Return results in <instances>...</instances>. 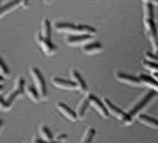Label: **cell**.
<instances>
[{
    "mask_svg": "<svg viewBox=\"0 0 158 143\" xmlns=\"http://www.w3.org/2000/svg\"><path fill=\"white\" fill-rule=\"evenodd\" d=\"M144 29H146V35L152 43L153 53L158 54V25L155 24V11L152 3L144 2Z\"/></svg>",
    "mask_w": 158,
    "mask_h": 143,
    "instance_id": "6da1fadb",
    "label": "cell"
},
{
    "mask_svg": "<svg viewBox=\"0 0 158 143\" xmlns=\"http://www.w3.org/2000/svg\"><path fill=\"white\" fill-rule=\"evenodd\" d=\"M104 103H106V107H108V110H109V113L111 114H114L115 118L120 121L122 124H125V126H130L131 123L135 121V118L133 116H130V113L128 111H123L122 108H118L115 103L111 100V99H104Z\"/></svg>",
    "mask_w": 158,
    "mask_h": 143,
    "instance_id": "7a4b0ae2",
    "label": "cell"
},
{
    "mask_svg": "<svg viewBox=\"0 0 158 143\" xmlns=\"http://www.w3.org/2000/svg\"><path fill=\"white\" fill-rule=\"evenodd\" d=\"M155 92H156V91H153V89H152V91H149V92L144 94L138 102H135V103H133V107H131V108L128 110L130 116H133V118L139 116V114H141V111H142L144 108H146L152 100H155V97H156V94H155Z\"/></svg>",
    "mask_w": 158,
    "mask_h": 143,
    "instance_id": "3957f363",
    "label": "cell"
},
{
    "mask_svg": "<svg viewBox=\"0 0 158 143\" xmlns=\"http://www.w3.org/2000/svg\"><path fill=\"white\" fill-rule=\"evenodd\" d=\"M30 76H32V81L33 84L36 86V89L40 91V94H41V97L46 100L48 99V86H46V81H44V75L40 72L38 67H30Z\"/></svg>",
    "mask_w": 158,
    "mask_h": 143,
    "instance_id": "277c9868",
    "label": "cell"
},
{
    "mask_svg": "<svg viewBox=\"0 0 158 143\" xmlns=\"http://www.w3.org/2000/svg\"><path fill=\"white\" fill-rule=\"evenodd\" d=\"M25 87H27V84H25V80L22 76H18L16 80H15V86H13V89L10 91V94L6 97L8 103L13 107V103H15V100L18 97H21L22 94H25Z\"/></svg>",
    "mask_w": 158,
    "mask_h": 143,
    "instance_id": "5b68a950",
    "label": "cell"
},
{
    "mask_svg": "<svg viewBox=\"0 0 158 143\" xmlns=\"http://www.w3.org/2000/svg\"><path fill=\"white\" fill-rule=\"evenodd\" d=\"M89 100H90V107L95 108V111L100 113V116H103V118H108L109 114V110L106 107V103H104V100H101L100 97H97L95 94H87Z\"/></svg>",
    "mask_w": 158,
    "mask_h": 143,
    "instance_id": "8992f818",
    "label": "cell"
},
{
    "mask_svg": "<svg viewBox=\"0 0 158 143\" xmlns=\"http://www.w3.org/2000/svg\"><path fill=\"white\" fill-rule=\"evenodd\" d=\"M35 40H36V43L40 45V48H41V51H43L46 56H52L57 51V46L51 42V38H44L41 34H38L35 37Z\"/></svg>",
    "mask_w": 158,
    "mask_h": 143,
    "instance_id": "52a82bcc",
    "label": "cell"
},
{
    "mask_svg": "<svg viewBox=\"0 0 158 143\" xmlns=\"http://www.w3.org/2000/svg\"><path fill=\"white\" fill-rule=\"evenodd\" d=\"M114 76H115V80L120 81V83H125V84H130V86H142V81H141L139 76L130 75V73H125V72H115Z\"/></svg>",
    "mask_w": 158,
    "mask_h": 143,
    "instance_id": "ba28073f",
    "label": "cell"
},
{
    "mask_svg": "<svg viewBox=\"0 0 158 143\" xmlns=\"http://www.w3.org/2000/svg\"><path fill=\"white\" fill-rule=\"evenodd\" d=\"M92 37L94 35H87V34H68L65 42H67L70 46H79L82 43L92 42Z\"/></svg>",
    "mask_w": 158,
    "mask_h": 143,
    "instance_id": "9c48e42d",
    "label": "cell"
},
{
    "mask_svg": "<svg viewBox=\"0 0 158 143\" xmlns=\"http://www.w3.org/2000/svg\"><path fill=\"white\" fill-rule=\"evenodd\" d=\"M52 84H54L56 87H60V89H65V91H73V89H77L76 83L71 80H68V78H63V76H52Z\"/></svg>",
    "mask_w": 158,
    "mask_h": 143,
    "instance_id": "30bf717a",
    "label": "cell"
},
{
    "mask_svg": "<svg viewBox=\"0 0 158 143\" xmlns=\"http://www.w3.org/2000/svg\"><path fill=\"white\" fill-rule=\"evenodd\" d=\"M56 107H57V110L65 116V119H68V121H71V123H74V121L79 119L76 110H73L71 107H68L65 102H57V103H56Z\"/></svg>",
    "mask_w": 158,
    "mask_h": 143,
    "instance_id": "8fae6325",
    "label": "cell"
},
{
    "mask_svg": "<svg viewBox=\"0 0 158 143\" xmlns=\"http://www.w3.org/2000/svg\"><path fill=\"white\" fill-rule=\"evenodd\" d=\"M71 80L76 83V86H77V91H81L82 94H89V86H87V83L84 81L82 75L79 73L77 70H71Z\"/></svg>",
    "mask_w": 158,
    "mask_h": 143,
    "instance_id": "7c38bea8",
    "label": "cell"
},
{
    "mask_svg": "<svg viewBox=\"0 0 158 143\" xmlns=\"http://www.w3.org/2000/svg\"><path fill=\"white\" fill-rule=\"evenodd\" d=\"M103 51V45L100 42H87L82 45V53L84 54H98Z\"/></svg>",
    "mask_w": 158,
    "mask_h": 143,
    "instance_id": "4fadbf2b",
    "label": "cell"
},
{
    "mask_svg": "<svg viewBox=\"0 0 158 143\" xmlns=\"http://www.w3.org/2000/svg\"><path fill=\"white\" fill-rule=\"evenodd\" d=\"M54 29L57 32H63V34H76L77 30V24H73V22H56L54 24Z\"/></svg>",
    "mask_w": 158,
    "mask_h": 143,
    "instance_id": "5bb4252c",
    "label": "cell"
},
{
    "mask_svg": "<svg viewBox=\"0 0 158 143\" xmlns=\"http://www.w3.org/2000/svg\"><path fill=\"white\" fill-rule=\"evenodd\" d=\"M19 5H22V0H8L6 3H2V7H0V18H3L13 10H16Z\"/></svg>",
    "mask_w": 158,
    "mask_h": 143,
    "instance_id": "9a60e30c",
    "label": "cell"
},
{
    "mask_svg": "<svg viewBox=\"0 0 158 143\" xmlns=\"http://www.w3.org/2000/svg\"><path fill=\"white\" fill-rule=\"evenodd\" d=\"M25 94H27V97H29L33 103H40V102L43 100L41 94H40V91L36 89V86H35V84H30V86L25 87Z\"/></svg>",
    "mask_w": 158,
    "mask_h": 143,
    "instance_id": "2e32d148",
    "label": "cell"
},
{
    "mask_svg": "<svg viewBox=\"0 0 158 143\" xmlns=\"http://www.w3.org/2000/svg\"><path fill=\"white\" fill-rule=\"evenodd\" d=\"M138 119H139L144 126H149V127H152V129H158V119L153 118V116H150V114L141 113V114L138 116Z\"/></svg>",
    "mask_w": 158,
    "mask_h": 143,
    "instance_id": "e0dca14e",
    "label": "cell"
},
{
    "mask_svg": "<svg viewBox=\"0 0 158 143\" xmlns=\"http://www.w3.org/2000/svg\"><path fill=\"white\" fill-rule=\"evenodd\" d=\"M89 107H90V100H89V97L82 99L81 102L77 103V108H76V113H77V118H79V119H82V118H85V114H87V110H89Z\"/></svg>",
    "mask_w": 158,
    "mask_h": 143,
    "instance_id": "ac0fdd59",
    "label": "cell"
},
{
    "mask_svg": "<svg viewBox=\"0 0 158 143\" xmlns=\"http://www.w3.org/2000/svg\"><path fill=\"white\" fill-rule=\"evenodd\" d=\"M95 137H97V129L95 127H87L82 138H81V143H94Z\"/></svg>",
    "mask_w": 158,
    "mask_h": 143,
    "instance_id": "d6986e66",
    "label": "cell"
},
{
    "mask_svg": "<svg viewBox=\"0 0 158 143\" xmlns=\"http://www.w3.org/2000/svg\"><path fill=\"white\" fill-rule=\"evenodd\" d=\"M41 34L44 38H51V34H52V25H51V21L48 18H43L41 21Z\"/></svg>",
    "mask_w": 158,
    "mask_h": 143,
    "instance_id": "ffe728a7",
    "label": "cell"
},
{
    "mask_svg": "<svg viewBox=\"0 0 158 143\" xmlns=\"http://www.w3.org/2000/svg\"><path fill=\"white\" fill-rule=\"evenodd\" d=\"M40 137H41L43 140H56V137H54V134L51 132V129L48 127V126H44V124H41L40 126Z\"/></svg>",
    "mask_w": 158,
    "mask_h": 143,
    "instance_id": "44dd1931",
    "label": "cell"
},
{
    "mask_svg": "<svg viewBox=\"0 0 158 143\" xmlns=\"http://www.w3.org/2000/svg\"><path fill=\"white\" fill-rule=\"evenodd\" d=\"M142 65H144V69H147L149 72H152V73H158V62L156 60H152V59H144L142 60Z\"/></svg>",
    "mask_w": 158,
    "mask_h": 143,
    "instance_id": "7402d4cb",
    "label": "cell"
},
{
    "mask_svg": "<svg viewBox=\"0 0 158 143\" xmlns=\"http://www.w3.org/2000/svg\"><path fill=\"white\" fill-rule=\"evenodd\" d=\"M11 75V70L8 67V64L3 60V57L0 56V76H3V78H8Z\"/></svg>",
    "mask_w": 158,
    "mask_h": 143,
    "instance_id": "603a6c76",
    "label": "cell"
},
{
    "mask_svg": "<svg viewBox=\"0 0 158 143\" xmlns=\"http://www.w3.org/2000/svg\"><path fill=\"white\" fill-rule=\"evenodd\" d=\"M0 110H2V111H8V110H11V105H10L8 100H6L2 94H0Z\"/></svg>",
    "mask_w": 158,
    "mask_h": 143,
    "instance_id": "cb8c5ba5",
    "label": "cell"
},
{
    "mask_svg": "<svg viewBox=\"0 0 158 143\" xmlns=\"http://www.w3.org/2000/svg\"><path fill=\"white\" fill-rule=\"evenodd\" d=\"M32 143H63V141H59V140H43L41 137H35L32 140Z\"/></svg>",
    "mask_w": 158,
    "mask_h": 143,
    "instance_id": "d4e9b609",
    "label": "cell"
},
{
    "mask_svg": "<svg viewBox=\"0 0 158 143\" xmlns=\"http://www.w3.org/2000/svg\"><path fill=\"white\" fill-rule=\"evenodd\" d=\"M146 57H147V59H152V60H156V62H158V54H155V53H146Z\"/></svg>",
    "mask_w": 158,
    "mask_h": 143,
    "instance_id": "484cf974",
    "label": "cell"
},
{
    "mask_svg": "<svg viewBox=\"0 0 158 143\" xmlns=\"http://www.w3.org/2000/svg\"><path fill=\"white\" fill-rule=\"evenodd\" d=\"M67 138H68V135H67V134H59L56 140H59V141H65Z\"/></svg>",
    "mask_w": 158,
    "mask_h": 143,
    "instance_id": "4316f807",
    "label": "cell"
},
{
    "mask_svg": "<svg viewBox=\"0 0 158 143\" xmlns=\"http://www.w3.org/2000/svg\"><path fill=\"white\" fill-rule=\"evenodd\" d=\"M146 3H152V5H158V0H142Z\"/></svg>",
    "mask_w": 158,
    "mask_h": 143,
    "instance_id": "83f0119b",
    "label": "cell"
},
{
    "mask_svg": "<svg viewBox=\"0 0 158 143\" xmlns=\"http://www.w3.org/2000/svg\"><path fill=\"white\" fill-rule=\"evenodd\" d=\"M29 2H30V0H22V5H21V7H22V8H27V7H29Z\"/></svg>",
    "mask_w": 158,
    "mask_h": 143,
    "instance_id": "f1b7e54d",
    "label": "cell"
},
{
    "mask_svg": "<svg viewBox=\"0 0 158 143\" xmlns=\"http://www.w3.org/2000/svg\"><path fill=\"white\" fill-rule=\"evenodd\" d=\"M3 87H5V86H3V83H0V94L3 92Z\"/></svg>",
    "mask_w": 158,
    "mask_h": 143,
    "instance_id": "f546056e",
    "label": "cell"
},
{
    "mask_svg": "<svg viewBox=\"0 0 158 143\" xmlns=\"http://www.w3.org/2000/svg\"><path fill=\"white\" fill-rule=\"evenodd\" d=\"M2 127H3V121L0 119V131H2Z\"/></svg>",
    "mask_w": 158,
    "mask_h": 143,
    "instance_id": "4dcf8cb0",
    "label": "cell"
},
{
    "mask_svg": "<svg viewBox=\"0 0 158 143\" xmlns=\"http://www.w3.org/2000/svg\"><path fill=\"white\" fill-rule=\"evenodd\" d=\"M43 2H44V3H51V2H52V0H43Z\"/></svg>",
    "mask_w": 158,
    "mask_h": 143,
    "instance_id": "1f68e13d",
    "label": "cell"
},
{
    "mask_svg": "<svg viewBox=\"0 0 158 143\" xmlns=\"http://www.w3.org/2000/svg\"><path fill=\"white\" fill-rule=\"evenodd\" d=\"M153 76H155V78H156V80H158V73H153Z\"/></svg>",
    "mask_w": 158,
    "mask_h": 143,
    "instance_id": "d6a6232c",
    "label": "cell"
},
{
    "mask_svg": "<svg viewBox=\"0 0 158 143\" xmlns=\"http://www.w3.org/2000/svg\"><path fill=\"white\" fill-rule=\"evenodd\" d=\"M2 78H3V76H0V83H2Z\"/></svg>",
    "mask_w": 158,
    "mask_h": 143,
    "instance_id": "836d02e7",
    "label": "cell"
},
{
    "mask_svg": "<svg viewBox=\"0 0 158 143\" xmlns=\"http://www.w3.org/2000/svg\"><path fill=\"white\" fill-rule=\"evenodd\" d=\"M0 7H2V0H0Z\"/></svg>",
    "mask_w": 158,
    "mask_h": 143,
    "instance_id": "e575fe53",
    "label": "cell"
},
{
    "mask_svg": "<svg viewBox=\"0 0 158 143\" xmlns=\"http://www.w3.org/2000/svg\"><path fill=\"white\" fill-rule=\"evenodd\" d=\"M24 143H29V141H24Z\"/></svg>",
    "mask_w": 158,
    "mask_h": 143,
    "instance_id": "d590c367",
    "label": "cell"
},
{
    "mask_svg": "<svg viewBox=\"0 0 158 143\" xmlns=\"http://www.w3.org/2000/svg\"><path fill=\"white\" fill-rule=\"evenodd\" d=\"M156 25H158V24H156Z\"/></svg>",
    "mask_w": 158,
    "mask_h": 143,
    "instance_id": "8d00e7d4",
    "label": "cell"
}]
</instances>
